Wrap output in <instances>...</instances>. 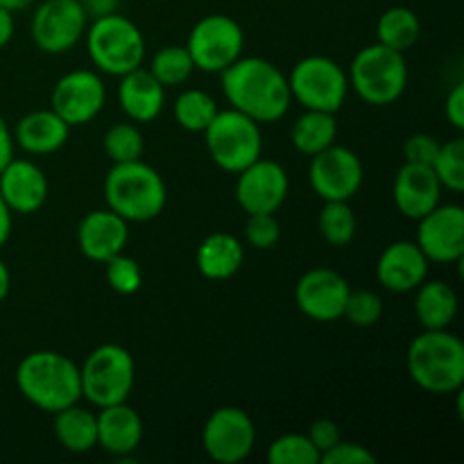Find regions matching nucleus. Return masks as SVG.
I'll use <instances>...</instances> for the list:
<instances>
[{
    "label": "nucleus",
    "instance_id": "nucleus-1",
    "mask_svg": "<svg viewBox=\"0 0 464 464\" xmlns=\"http://www.w3.org/2000/svg\"><path fill=\"white\" fill-rule=\"evenodd\" d=\"M222 75V93L231 109L254 118L258 125L281 121L293 104L288 75L263 57H238Z\"/></svg>",
    "mask_w": 464,
    "mask_h": 464
},
{
    "label": "nucleus",
    "instance_id": "nucleus-2",
    "mask_svg": "<svg viewBox=\"0 0 464 464\" xmlns=\"http://www.w3.org/2000/svg\"><path fill=\"white\" fill-rule=\"evenodd\" d=\"M16 388L25 401L54 415L72 403H80V365L63 353L50 352V349L32 352L18 362Z\"/></svg>",
    "mask_w": 464,
    "mask_h": 464
},
{
    "label": "nucleus",
    "instance_id": "nucleus-3",
    "mask_svg": "<svg viewBox=\"0 0 464 464\" xmlns=\"http://www.w3.org/2000/svg\"><path fill=\"white\" fill-rule=\"evenodd\" d=\"M102 190L107 208L127 222L154 220L161 216L168 202V188L161 172L140 159L113 163L104 177Z\"/></svg>",
    "mask_w": 464,
    "mask_h": 464
},
{
    "label": "nucleus",
    "instance_id": "nucleus-4",
    "mask_svg": "<svg viewBox=\"0 0 464 464\" xmlns=\"http://www.w3.org/2000/svg\"><path fill=\"white\" fill-rule=\"evenodd\" d=\"M408 374L429 394H456L464 385V344L449 329L421 331L408 347Z\"/></svg>",
    "mask_w": 464,
    "mask_h": 464
},
{
    "label": "nucleus",
    "instance_id": "nucleus-5",
    "mask_svg": "<svg viewBox=\"0 0 464 464\" xmlns=\"http://www.w3.org/2000/svg\"><path fill=\"white\" fill-rule=\"evenodd\" d=\"M86 53L100 72L122 77L143 66L145 36L131 18L113 12L93 18L86 27Z\"/></svg>",
    "mask_w": 464,
    "mask_h": 464
},
{
    "label": "nucleus",
    "instance_id": "nucleus-6",
    "mask_svg": "<svg viewBox=\"0 0 464 464\" xmlns=\"http://www.w3.org/2000/svg\"><path fill=\"white\" fill-rule=\"evenodd\" d=\"M349 89L372 107H390L408 86V63L403 53L383 44L365 45L349 66Z\"/></svg>",
    "mask_w": 464,
    "mask_h": 464
},
{
    "label": "nucleus",
    "instance_id": "nucleus-7",
    "mask_svg": "<svg viewBox=\"0 0 464 464\" xmlns=\"http://www.w3.org/2000/svg\"><path fill=\"white\" fill-rule=\"evenodd\" d=\"M82 399L95 408L113 406L130 399L136 381L134 356L116 343L95 347L80 365Z\"/></svg>",
    "mask_w": 464,
    "mask_h": 464
},
{
    "label": "nucleus",
    "instance_id": "nucleus-8",
    "mask_svg": "<svg viewBox=\"0 0 464 464\" xmlns=\"http://www.w3.org/2000/svg\"><path fill=\"white\" fill-rule=\"evenodd\" d=\"M202 134L211 161L229 175H238L263 157L261 125L238 109L218 111Z\"/></svg>",
    "mask_w": 464,
    "mask_h": 464
},
{
    "label": "nucleus",
    "instance_id": "nucleus-9",
    "mask_svg": "<svg viewBox=\"0 0 464 464\" xmlns=\"http://www.w3.org/2000/svg\"><path fill=\"white\" fill-rule=\"evenodd\" d=\"M293 100L311 111L338 113L349 93L347 71L324 54L299 59L288 75Z\"/></svg>",
    "mask_w": 464,
    "mask_h": 464
},
{
    "label": "nucleus",
    "instance_id": "nucleus-10",
    "mask_svg": "<svg viewBox=\"0 0 464 464\" xmlns=\"http://www.w3.org/2000/svg\"><path fill=\"white\" fill-rule=\"evenodd\" d=\"M186 48L198 71L222 72L243 57L245 32L238 21L227 14H208L193 25Z\"/></svg>",
    "mask_w": 464,
    "mask_h": 464
},
{
    "label": "nucleus",
    "instance_id": "nucleus-11",
    "mask_svg": "<svg viewBox=\"0 0 464 464\" xmlns=\"http://www.w3.org/2000/svg\"><path fill=\"white\" fill-rule=\"evenodd\" d=\"M89 16L80 0H44L32 16V41L45 54H63L86 34Z\"/></svg>",
    "mask_w": 464,
    "mask_h": 464
},
{
    "label": "nucleus",
    "instance_id": "nucleus-12",
    "mask_svg": "<svg viewBox=\"0 0 464 464\" xmlns=\"http://www.w3.org/2000/svg\"><path fill=\"white\" fill-rule=\"evenodd\" d=\"M256 447V426L252 417L236 406H222L208 415L202 429V449L213 462L238 464Z\"/></svg>",
    "mask_w": 464,
    "mask_h": 464
},
{
    "label": "nucleus",
    "instance_id": "nucleus-13",
    "mask_svg": "<svg viewBox=\"0 0 464 464\" xmlns=\"http://www.w3.org/2000/svg\"><path fill=\"white\" fill-rule=\"evenodd\" d=\"M365 179L361 157L344 145H329L311 157L308 181L317 198L324 202H349L356 198Z\"/></svg>",
    "mask_w": 464,
    "mask_h": 464
},
{
    "label": "nucleus",
    "instance_id": "nucleus-14",
    "mask_svg": "<svg viewBox=\"0 0 464 464\" xmlns=\"http://www.w3.org/2000/svg\"><path fill=\"white\" fill-rule=\"evenodd\" d=\"M50 102H53V111L62 121H66L68 127L89 125L104 109L107 89L98 72L80 68V71H71L59 77Z\"/></svg>",
    "mask_w": 464,
    "mask_h": 464
},
{
    "label": "nucleus",
    "instance_id": "nucleus-15",
    "mask_svg": "<svg viewBox=\"0 0 464 464\" xmlns=\"http://www.w3.org/2000/svg\"><path fill=\"white\" fill-rule=\"evenodd\" d=\"M290 179L281 163L256 159L236 179V202L245 213H276L288 198Z\"/></svg>",
    "mask_w": 464,
    "mask_h": 464
},
{
    "label": "nucleus",
    "instance_id": "nucleus-16",
    "mask_svg": "<svg viewBox=\"0 0 464 464\" xmlns=\"http://www.w3.org/2000/svg\"><path fill=\"white\" fill-rule=\"evenodd\" d=\"M417 247L429 263H458L464 256V208L460 204H438L420 218Z\"/></svg>",
    "mask_w": 464,
    "mask_h": 464
},
{
    "label": "nucleus",
    "instance_id": "nucleus-17",
    "mask_svg": "<svg viewBox=\"0 0 464 464\" xmlns=\"http://www.w3.org/2000/svg\"><path fill=\"white\" fill-rule=\"evenodd\" d=\"M349 284L331 267H315L299 276L295 285V304L313 322H335L343 317L349 297Z\"/></svg>",
    "mask_w": 464,
    "mask_h": 464
},
{
    "label": "nucleus",
    "instance_id": "nucleus-18",
    "mask_svg": "<svg viewBox=\"0 0 464 464\" xmlns=\"http://www.w3.org/2000/svg\"><path fill=\"white\" fill-rule=\"evenodd\" d=\"M48 195V177L30 159H12L0 170V198L5 199L12 213L32 216L44 208Z\"/></svg>",
    "mask_w": 464,
    "mask_h": 464
},
{
    "label": "nucleus",
    "instance_id": "nucleus-19",
    "mask_svg": "<svg viewBox=\"0 0 464 464\" xmlns=\"http://www.w3.org/2000/svg\"><path fill=\"white\" fill-rule=\"evenodd\" d=\"M127 240H130V222L122 220L111 208L86 213L77 225V247L82 256L93 263H104L125 252Z\"/></svg>",
    "mask_w": 464,
    "mask_h": 464
},
{
    "label": "nucleus",
    "instance_id": "nucleus-20",
    "mask_svg": "<svg viewBox=\"0 0 464 464\" xmlns=\"http://www.w3.org/2000/svg\"><path fill=\"white\" fill-rule=\"evenodd\" d=\"M392 198L401 216L420 220L440 204L442 184L430 166L406 161L394 177Z\"/></svg>",
    "mask_w": 464,
    "mask_h": 464
},
{
    "label": "nucleus",
    "instance_id": "nucleus-21",
    "mask_svg": "<svg viewBox=\"0 0 464 464\" xmlns=\"http://www.w3.org/2000/svg\"><path fill=\"white\" fill-rule=\"evenodd\" d=\"M429 276V258L415 240H397L381 252L376 279L390 293H412Z\"/></svg>",
    "mask_w": 464,
    "mask_h": 464
},
{
    "label": "nucleus",
    "instance_id": "nucleus-22",
    "mask_svg": "<svg viewBox=\"0 0 464 464\" xmlns=\"http://www.w3.org/2000/svg\"><path fill=\"white\" fill-rule=\"evenodd\" d=\"M118 102L131 122L145 125L161 116L166 107V86L148 68L139 66L121 77Z\"/></svg>",
    "mask_w": 464,
    "mask_h": 464
},
{
    "label": "nucleus",
    "instance_id": "nucleus-23",
    "mask_svg": "<svg viewBox=\"0 0 464 464\" xmlns=\"http://www.w3.org/2000/svg\"><path fill=\"white\" fill-rule=\"evenodd\" d=\"M98 447L116 458H127L143 442V420L127 401L98 408Z\"/></svg>",
    "mask_w": 464,
    "mask_h": 464
},
{
    "label": "nucleus",
    "instance_id": "nucleus-24",
    "mask_svg": "<svg viewBox=\"0 0 464 464\" xmlns=\"http://www.w3.org/2000/svg\"><path fill=\"white\" fill-rule=\"evenodd\" d=\"M14 143L27 154H54L66 145L71 127L53 109H36L25 113L14 127Z\"/></svg>",
    "mask_w": 464,
    "mask_h": 464
},
{
    "label": "nucleus",
    "instance_id": "nucleus-25",
    "mask_svg": "<svg viewBox=\"0 0 464 464\" xmlns=\"http://www.w3.org/2000/svg\"><path fill=\"white\" fill-rule=\"evenodd\" d=\"M195 263L204 279L225 281L238 275L245 263V247L234 234L216 231L199 243L195 252Z\"/></svg>",
    "mask_w": 464,
    "mask_h": 464
},
{
    "label": "nucleus",
    "instance_id": "nucleus-26",
    "mask_svg": "<svg viewBox=\"0 0 464 464\" xmlns=\"http://www.w3.org/2000/svg\"><path fill=\"white\" fill-rule=\"evenodd\" d=\"M415 295V315L421 329H449L458 315V295L447 281H421Z\"/></svg>",
    "mask_w": 464,
    "mask_h": 464
},
{
    "label": "nucleus",
    "instance_id": "nucleus-27",
    "mask_svg": "<svg viewBox=\"0 0 464 464\" xmlns=\"http://www.w3.org/2000/svg\"><path fill=\"white\" fill-rule=\"evenodd\" d=\"M54 438L66 451L89 453L98 447V417L80 403L54 412Z\"/></svg>",
    "mask_w": 464,
    "mask_h": 464
},
{
    "label": "nucleus",
    "instance_id": "nucleus-28",
    "mask_svg": "<svg viewBox=\"0 0 464 464\" xmlns=\"http://www.w3.org/2000/svg\"><path fill=\"white\" fill-rule=\"evenodd\" d=\"M335 139H338L335 113L306 109V113H302L290 130V140H293L295 150L306 157H315L317 152L334 145Z\"/></svg>",
    "mask_w": 464,
    "mask_h": 464
},
{
    "label": "nucleus",
    "instance_id": "nucleus-29",
    "mask_svg": "<svg viewBox=\"0 0 464 464\" xmlns=\"http://www.w3.org/2000/svg\"><path fill=\"white\" fill-rule=\"evenodd\" d=\"M421 34L420 16L412 12L411 7H390L381 14L379 23H376V36L379 44L388 45V48L397 50V53H406L417 44Z\"/></svg>",
    "mask_w": 464,
    "mask_h": 464
},
{
    "label": "nucleus",
    "instance_id": "nucleus-30",
    "mask_svg": "<svg viewBox=\"0 0 464 464\" xmlns=\"http://www.w3.org/2000/svg\"><path fill=\"white\" fill-rule=\"evenodd\" d=\"M218 111L220 109L213 95L202 89H186L175 100V121L179 122L181 130L195 131V134H202Z\"/></svg>",
    "mask_w": 464,
    "mask_h": 464
},
{
    "label": "nucleus",
    "instance_id": "nucleus-31",
    "mask_svg": "<svg viewBox=\"0 0 464 464\" xmlns=\"http://www.w3.org/2000/svg\"><path fill=\"white\" fill-rule=\"evenodd\" d=\"M317 231L334 247H347L356 236V213L349 202H324L317 216Z\"/></svg>",
    "mask_w": 464,
    "mask_h": 464
},
{
    "label": "nucleus",
    "instance_id": "nucleus-32",
    "mask_svg": "<svg viewBox=\"0 0 464 464\" xmlns=\"http://www.w3.org/2000/svg\"><path fill=\"white\" fill-rule=\"evenodd\" d=\"M148 71L168 89V86H179L188 82L195 63L186 45H166L154 54Z\"/></svg>",
    "mask_w": 464,
    "mask_h": 464
},
{
    "label": "nucleus",
    "instance_id": "nucleus-33",
    "mask_svg": "<svg viewBox=\"0 0 464 464\" xmlns=\"http://www.w3.org/2000/svg\"><path fill=\"white\" fill-rule=\"evenodd\" d=\"M102 148L113 163L136 161L143 157L145 140L136 122H116L104 131Z\"/></svg>",
    "mask_w": 464,
    "mask_h": 464
},
{
    "label": "nucleus",
    "instance_id": "nucleus-34",
    "mask_svg": "<svg viewBox=\"0 0 464 464\" xmlns=\"http://www.w3.org/2000/svg\"><path fill=\"white\" fill-rule=\"evenodd\" d=\"M442 188L451 193L464 190V139H451L440 145L438 157L430 163Z\"/></svg>",
    "mask_w": 464,
    "mask_h": 464
},
{
    "label": "nucleus",
    "instance_id": "nucleus-35",
    "mask_svg": "<svg viewBox=\"0 0 464 464\" xmlns=\"http://www.w3.org/2000/svg\"><path fill=\"white\" fill-rule=\"evenodd\" d=\"M267 460L270 464H317L320 451L313 447L308 435L285 433L270 444Z\"/></svg>",
    "mask_w": 464,
    "mask_h": 464
},
{
    "label": "nucleus",
    "instance_id": "nucleus-36",
    "mask_svg": "<svg viewBox=\"0 0 464 464\" xmlns=\"http://www.w3.org/2000/svg\"><path fill=\"white\" fill-rule=\"evenodd\" d=\"M102 266L107 284L113 293L130 297V295L139 293L140 285H143V272H140V266L134 258L127 256L125 252L111 256L109 261H104Z\"/></svg>",
    "mask_w": 464,
    "mask_h": 464
},
{
    "label": "nucleus",
    "instance_id": "nucleus-37",
    "mask_svg": "<svg viewBox=\"0 0 464 464\" xmlns=\"http://www.w3.org/2000/svg\"><path fill=\"white\" fill-rule=\"evenodd\" d=\"M343 317H347L349 324L353 326H374L383 317V299L374 290H349L347 304H344Z\"/></svg>",
    "mask_w": 464,
    "mask_h": 464
},
{
    "label": "nucleus",
    "instance_id": "nucleus-38",
    "mask_svg": "<svg viewBox=\"0 0 464 464\" xmlns=\"http://www.w3.org/2000/svg\"><path fill=\"white\" fill-rule=\"evenodd\" d=\"M245 238L254 249H272L281 240V225L276 213H247Z\"/></svg>",
    "mask_w": 464,
    "mask_h": 464
},
{
    "label": "nucleus",
    "instance_id": "nucleus-39",
    "mask_svg": "<svg viewBox=\"0 0 464 464\" xmlns=\"http://www.w3.org/2000/svg\"><path fill=\"white\" fill-rule=\"evenodd\" d=\"M320 462L324 464H374L376 456L362 444L344 442L340 440L335 447H331L329 451H324L320 456Z\"/></svg>",
    "mask_w": 464,
    "mask_h": 464
},
{
    "label": "nucleus",
    "instance_id": "nucleus-40",
    "mask_svg": "<svg viewBox=\"0 0 464 464\" xmlns=\"http://www.w3.org/2000/svg\"><path fill=\"white\" fill-rule=\"evenodd\" d=\"M440 145L442 143H440L435 136L420 131V134H412L411 139L403 143V159H406L408 163H421V166H430V163H433V159L438 157Z\"/></svg>",
    "mask_w": 464,
    "mask_h": 464
},
{
    "label": "nucleus",
    "instance_id": "nucleus-41",
    "mask_svg": "<svg viewBox=\"0 0 464 464\" xmlns=\"http://www.w3.org/2000/svg\"><path fill=\"white\" fill-rule=\"evenodd\" d=\"M308 440L313 442V447L320 451V456L324 451H329L331 447H335V444L343 440V433H340V426L335 424L334 420H315L311 424V429H308Z\"/></svg>",
    "mask_w": 464,
    "mask_h": 464
},
{
    "label": "nucleus",
    "instance_id": "nucleus-42",
    "mask_svg": "<svg viewBox=\"0 0 464 464\" xmlns=\"http://www.w3.org/2000/svg\"><path fill=\"white\" fill-rule=\"evenodd\" d=\"M444 113H447L449 122L456 127L458 131L464 130V84L458 82L447 95V104H444Z\"/></svg>",
    "mask_w": 464,
    "mask_h": 464
},
{
    "label": "nucleus",
    "instance_id": "nucleus-43",
    "mask_svg": "<svg viewBox=\"0 0 464 464\" xmlns=\"http://www.w3.org/2000/svg\"><path fill=\"white\" fill-rule=\"evenodd\" d=\"M14 159V134L7 121L0 116V170Z\"/></svg>",
    "mask_w": 464,
    "mask_h": 464
},
{
    "label": "nucleus",
    "instance_id": "nucleus-44",
    "mask_svg": "<svg viewBox=\"0 0 464 464\" xmlns=\"http://www.w3.org/2000/svg\"><path fill=\"white\" fill-rule=\"evenodd\" d=\"M82 7H84L86 16L89 18H100L107 16V14L118 12V3L121 0H80Z\"/></svg>",
    "mask_w": 464,
    "mask_h": 464
},
{
    "label": "nucleus",
    "instance_id": "nucleus-45",
    "mask_svg": "<svg viewBox=\"0 0 464 464\" xmlns=\"http://www.w3.org/2000/svg\"><path fill=\"white\" fill-rule=\"evenodd\" d=\"M14 30H16V23H14V14L9 9L0 7V50L12 41Z\"/></svg>",
    "mask_w": 464,
    "mask_h": 464
},
{
    "label": "nucleus",
    "instance_id": "nucleus-46",
    "mask_svg": "<svg viewBox=\"0 0 464 464\" xmlns=\"http://www.w3.org/2000/svg\"><path fill=\"white\" fill-rule=\"evenodd\" d=\"M12 222H14V213L9 211L5 199L0 198V247H5V243H7L9 236H12Z\"/></svg>",
    "mask_w": 464,
    "mask_h": 464
},
{
    "label": "nucleus",
    "instance_id": "nucleus-47",
    "mask_svg": "<svg viewBox=\"0 0 464 464\" xmlns=\"http://www.w3.org/2000/svg\"><path fill=\"white\" fill-rule=\"evenodd\" d=\"M12 293V272H9L7 263L0 258V304L9 297Z\"/></svg>",
    "mask_w": 464,
    "mask_h": 464
},
{
    "label": "nucleus",
    "instance_id": "nucleus-48",
    "mask_svg": "<svg viewBox=\"0 0 464 464\" xmlns=\"http://www.w3.org/2000/svg\"><path fill=\"white\" fill-rule=\"evenodd\" d=\"M32 3H34V0H0V7H5V9H9L12 14H16V12H23V9L30 7Z\"/></svg>",
    "mask_w": 464,
    "mask_h": 464
}]
</instances>
